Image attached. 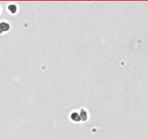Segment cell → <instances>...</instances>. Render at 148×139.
<instances>
[{
  "label": "cell",
  "instance_id": "1",
  "mask_svg": "<svg viewBox=\"0 0 148 139\" xmlns=\"http://www.w3.org/2000/svg\"><path fill=\"white\" fill-rule=\"evenodd\" d=\"M10 25L7 22H0V33H2L4 31H7L9 30Z\"/></svg>",
  "mask_w": 148,
  "mask_h": 139
}]
</instances>
